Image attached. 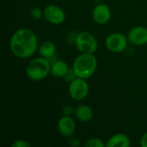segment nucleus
Here are the masks:
<instances>
[{"label":"nucleus","mask_w":147,"mask_h":147,"mask_svg":"<svg viewBox=\"0 0 147 147\" xmlns=\"http://www.w3.org/2000/svg\"><path fill=\"white\" fill-rule=\"evenodd\" d=\"M69 69L67 63L64 60H57L51 64V74L56 78H64Z\"/></svg>","instance_id":"f8f14e48"},{"label":"nucleus","mask_w":147,"mask_h":147,"mask_svg":"<svg viewBox=\"0 0 147 147\" xmlns=\"http://www.w3.org/2000/svg\"><path fill=\"white\" fill-rule=\"evenodd\" d=\"M44 18L51 24L60 25L65 20V13L62 8L55 4H49L43 9Z\"/></svg>","instance_id":"0eeeda50"},{"label":"nucleus","mask_w":147,"mask_h":147,"mask_svg":"<svg viewBox=\"0 0 147 147\" xmlns=\"http://www.w3.org/2000/svg\"><path fill=\"white\" fill-rule=\"evenodd\" d=\"M30 144L25 140H16V142H14L11 146L12 147H30Z\"/></svg>","instance_id":"f3484780"},{"label":"nucleus","mask_w":147,"mask_h":147,"mask_svg":"<svg viewBox=\"0 0 147 147\" xmlns=\"http://www.w3.org/2000/svg\"><path fill=\"white\" fill-rule=\"evenodd\" d=\"M39 53L41 55V57L46 58V59H50L52 58L55 53H56V47L53 41L50 40H46L41 43V45L39 47Z\"/></svg>","instance_id":"4468645a"},{"label":"nucleus","mask_w":147,"mask_h":147,"mask_svg":"<svg viewBox=\"0 0 147 147\" xmlns=\"http://www.w3.org/2000/svg\"><path fill=\"white\" fill-rule=\"evenodd\" d=\"M127 36L121 33H112L107 36L105 45L109 51L111 53H118L123 52L128 45Z\"/></svg>","instance_id":"423d86ee"},{"label":"nucleus","mask_w":147,"mask_h":147,"mask_svg":"<svg viewBox=\"0 0 147 147\" xmlns=\"http://www.w3.org/2000/svg\"><path fill=\"white\" fill-rule=\"evenodd\" d=\"M75 44L81 53H95L98 43L95 36L89 32H80L75 38Z\"/></svg>","instance_id":"20e7f679"},{"label":"nucleus","mask_w":147,"mask_h":147,"mask_svg":"<svg viewBox=\"0 0 147 147\" xmlns=\"http://www.w3.org/2000/svg\"><path fill=\"white\" fill-rule=\"evenodd\" d=\"M9 48L17 58L27 59L31 57L38 48L36 34L29 28L17 29L10 38Z\"/></svg>","instance_id":"f257e3e1"},{"label":"nucleus","mask_w":147,"mask_h":147,"mask_svg":"<svg viewBox=\"0 0 147 147\" xmlns=\"http://www.w3.org/2000/svg\"><path fill=\"white\" fill-rule=\"evenodd\" d=\"M71 68L77 78L88 79L96 71V58L93 53H81L75 59Z\"/></svg>","instance_id":"f03ea898"},{"label":"nucleus","mask_w":147,"mask_h":147,"mask_svg":"<svg viewBox=\"0 0 147 147\" xmlns=\"http://www.w3.org/2000/svg\"><path fill=\"white\" fill-rule=\"evenodd\" d=\"M31 16L34 19H40L43 16V10H41L39 7H33L30 11Z\"/></svg>","instance_id":"dca6fc26"},{"label":"nucleus","mask_w":147,"mask_h":147,"mask_svg":"<svg viewBox=\"0 0 147 147\" xmlns=\"http://www.w3.org/2000/svg\"><path fill=\"white\" fill-rule=\"evenodd\" d=\"M130 146V138L125 134H116L111 136L106 143L107 147H128Z\"/></svg>","instance_id":"9b49d317"},{"label":"nucleus","mask_w":147,"mask_h":147,"mask_svg":"<svg viewBox=\"0 0 147 147\" xmlns=\"http://www.w3.org/2000/svg\"><path fill=\"white\" fill-rule=\"evenodd\" d=\"M58 130L62 136L71 137L76 131V122L70 115H64L58 121Z\"/></svg>","instance_id":"9d476101"},{"label":"nucleus","mask_w":147,"mask_h":147,"mask_svg":"<svg viewBox=\"0 0 147 147\" xmlns=\"http://www.w3.org/2000/svg\"><path fill=\"white\" fill-rule=\"evenodd\" d=\"M76 117L82 122H89L93 117V110L87 105H80L75 110Z\"/></svg>","instance_id":"ddd939ff"},{"label":"nucleus","mask_w":147,"mask_h":147,"mask_svg":"<svg viewBox=\"0 0 147 147\" xmlns=\"http://www.w3.org/2000/svg\"><path fill=\"white\" fill-rule=\"evenodd\" d=\"M51 73V64L46 58H35L26 67L27 77L32 81H40Z\"/></svg>","instance_id":"7ed1b4c3"},{"label":"nucleus","mask_w":147,"mask_h":147,"mask_svg":"<svg viewBox=\"0 0 147 147\" xmlns=\"http://www.w3.org/2000/svg\"><path fill=\"white\" fill-rule=\"evenodd\" d=\"M92 18L94 22L99 25L108 23L111 19V10L109 7L104 3L97 4L92 10Z\"/></svg>","instance_id":"1a4fd4ad"},{"label":"nucleus","mask_w":147,"mask_h":147,"mask_svg":"<svg viewBox=\"0 0 147 147\" xmlns=\"http://www.w3.org/2000/svg\"><path fill=\"white\" fill-rule=\"evenodd\" d=\"M105 146L103 141L99 138H90L84 143V146L86 147H103Z\"/></svg>","instance_id":"2eb2a0df"},{"label":"nucleus","mask_w":147,"mask_h":147,"mask_svg":"<svg viewBox=\"0 0 147 147\" xmlns=\"http://www.w3.org/2000/svg\"><path fill=\"white\" fill-rule=\"evenodd\" d=\"M128 41L136 47L147 44V28L143 26H137L131 28L127 34Z\"/></svg>","instance_id":"6e6552de"},{"label":"nucleus","mask_w":147,"mask_h":147,"mask_svg":"<svg viewBox=\"0 0 147 147\" xmlns=\"http://www.w3.org/2000/svg\"><path fill=\"white\" fill-rule=\"evenodd\" d=\"M70 96L75 101H82L87 97L90 92V87L86 79L76 78L70 82L68 88Z\"/></svg>","instance_id":"39448f33"},{"label":"nucleus","mask_w":147,"mask_h":147,"mask_svg":"<svg viewBox=\"0 0 147 147\" xmlns=\"http://www.w3.org/2000/svg\"><path fill=\"white\" fill-rule=\"evenodd\" d=\"M140 146L142 147H147V132H146L140 138Z\"/></svg>","instance_id":"a211bd4d"}]
</instances>
